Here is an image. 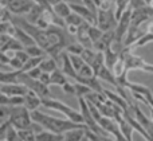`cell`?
Listing matches in <instances>:
<instances>
[{"mask_svg":"<svg viewBox=\"0 0 153 141\" xmlns=\"http://www.w3.org/2000/svg\"><path fill=\"white\" fill-rule=\"evenodd\" d=\"M28 91L26 86L22 83H13V85H0V93L8 97H24Z\"/></svg>","mask_w":153,"mask_h":141,"instance_id":"30bf717a","label":"cell"},{"mask_svg":"<svg viewBox=\"0 0 153 141\" xmlns=\"http://www.w3.org/2000/svg\"><path fill=\"white\" fill-rule=\"evenodd\" d=\"M62 89H63V91L66 94H71V96H75V89H74V83L71 82H67L65 83L63 86H62Z\"/></svg>","mask_w":153,"mask_h":141,"instance_id":"bcb514c9","label":"cell"},{"mask_svg":"<svg viewBox=\"0 0 153 141\" xmlns=\"http://www.w3.org/2000/svg\"><path fill=\"white\" fill-rule=\"evenodd\" d=\"M27 75H28L30 78H32V79H39L40 78V75H42V71H40V69L39 67H35V69H32V70H30L28 73H26Z\"/></svg>","mask_w":153,"mask_h":141,"instance_id":"ee69618b","label":"cell"},{"mask_svg":"<svg viewBox=\"0 0 153 141\" xmlns=\"http://www.w3.org/2000/svg\"><path fill=\"white\" fill-rule=\"evenodd\" d=\"M65 1V0H47V3L51 5V7H55L56 4H59V3Z\"/></svg>","mask_w":153,"mask_h":141,"instance_id":"11a10c76","label":"cell"},{"mask_svg":"<svg viewBox=\"0 0 153 141\" xmlns=\"http://www.w3.org/2000/svg\"><path fill=\"white\" fill-rule=\"evenodd\" d=\"M10 39H11V36H8V35H0V50L4 47V45H5V43H7Z\"/></svg>","mask_w":153,"mask_h":141,"instance_id":"816d5d0a","label":"cell"},{"mask_svg":"<svg viewBox=\"0 0 153 141\" xmlns=\"http://www.w3.org/2000/svg\"><path fill=\"white\" fill-rule=\"evenodd\" d=\"M129 4H130V0H114V7H116L114 15H116L117 22H118V19L124 13V11H126L129 8Z\"/></svg>","mask_w":153,"mask_h":141,"instance_id":"484cf974","label":"cell"},{"mask_svg":"<svg viewBox=\"0 0 153 141\" xmlns=\"http://www.w3.org/2000/svg\"><path fill=\"white\" fill-rule=\"evenodd\" d=\"M85 137V129H73L63 134V141H82Z\"/></svg>","mask_w":153,"mask_h":141,"instance_id":"d4e9b609","label":"cell"},{"mask_svg":"<svg viewBox=\"0 0 153 141\" xmlns=\"http://www.w3.org/2000/svg\"><path fill=\"white\" fill-rule=\"evenodd\" d=\"M11 125L10 120H5L3 124H0V141L5 140V134H7V129Z\"/></svg>","mask_w":153,"mask_h":141,"instance_id":"60d3db41","label":"cell"},{"mask_svg":"<svg viewBox=\"0 0 153 141\" xmlns=\"http://www.w3.org/2000/svg\"><path fill=\"white\" fill-rule=\"evenodd\" d=\"M82 5H85V7L87 8V10H90L94 15H97V12H98V10H97V7L94 5V3L91 1V0H82Z\"/></svg>","mask_w":153,"mask_h":141,"instance_id":"f6af8a7d","label":"cell"},{"mask_svg":"<svg viewBox=\"0 0 153 141\" xmlns=\"http://www.w3.org/2000/svg\"><path fill=\"white\" fill-rule=\"evenodd\" d=\"M40 105H42V99H40L34 91H31V90L27 91V94L24 96V105H23L24 109H27L31 113V112L38 110V108H39Z\"/></svg>","mask_w":153,"mask_h":141,"instance_id":"4fadbf2b","label":"cell"},{"mask_svg":"<svg viewBox=\"0 0 153 141\" xmlns=\"http://www.w3.org/2000/svg\"><path fill=\"white\" fill-rule=\"evenodd\" d=\"M113 40H114V30L113 31H109V32H103L102 36L93 45V50H95L97 53L103 54L111 46Z\"/></svg>","mask_w":153,"mask_h":141,"instance_id":"8fae6325","label":"cell"},{"mask_svg":"<svg viewBox=\"0 0 153 141\" xmlns=\"http://www.w3.org/2000/svg\"><path fill=\"white\" fill-rule=\"evenodd\" d=\"M67 77L62 73V70L56 69L55 71H53L50 74V83L51 85H58V86H63L65 83H67Z\"/></svg>","mask_w":153,"mask_h":141,"instance_id":"44dd1931","label":"cell"},{"mask_svg":"<svg viewBox=\"0 0 153 141\" xmlns=\"http://www.w3.org/2000/svg\"><path fill=\"white\" fill-rule=\"evenodd\" d=\"M12 38H15V39L18 40L23 47H28V46L35 45L34 39H32V38L30 36L26 31H23L22 28H19V27H16V26H15V31H13V36Z\"/></svg>","mask_w":153,"mask_h":141,"instance_id":"9a60e30c","label":"cell"},{"mask_svg":"<svg viewBox=\"0 0 153 141\" xmlns=\"http://www.w3.org/2000/svg\"><path fill=\"white\" fill-rule=\"evenodd\" d=\"M19 141H36L35 140V133L31 131H18Z\"/></svg>","mask_w":153,"mask_h":141,"instance_id":"8d00e7d4","label":"cell"},{"mask_svg":"<svg viewBox=\"0 0 153 141\" xmlns=\"http://www.w3.org/2000/svg\"><path fill=\"white\" fill-rule=\"evenodd\" d=\"M61 59H62V63H63V66H62V73H63L66 77L75 81L78 75H76V71L74 70V67H73L71 62H70V56L66 51H63V53L61 54Z\"/></svg>","mask_w":153,"mask_h":141,"instance_id":"5bb4252c","label":"cell"},{"mask_svg":"<svg viewBox=\"0 0 153 141\" xmlns=\"http://www.w3.org/2000/svg\"><path fill=\"white\" fill-rule=\"evenodd\" d=\"M15 58H18L19 61H20L24 65L27 61H28V58H30V56L27 55V53H26V51H24V50H20V51H15Z\"/></svg>","mask_w":153,"mask_h":141,"instance_id":"7bdbcfd3","label":"cell"},{"mask_svg":"<svg viewBox=\"0 0 153 141\" xmlns=\"http://www.w3.org/2000/svg\"><path fill=\"white\" fill-rule=\"evenodd\" d=\"M153 18V7L151 5H144V7L132 10V16H130V27H140L143 23L151 20Z\"/></svg>","mask_w":153,"mask_h":141,"instance_id":"52a82bcc","label":"cell"},{"mask_svg":"<svg viewBox=\"0 0 153 141\" xmlns=\"http://www.w3.org/2000/svg\"><path fill=\"white\" fill-rule=\"evenodd\" d=\"M85 137H86L89 141H103L102 137L95 134V133H93V132H90L89 129H85Z\"/></svg>","mask_w":153,"mask_h":141,"instance_id":"b9f144b4","label":"cell"},{"mask_svg":"<svg viewBox=\"0 0 153 141\" xmlns=\"http://www.w3.org/2000/svg\"><path fill=\"white\" fill-rule=\"evenodd\" d=\"M95 26L102 32L113 31L117 27V19L113 10L109 11H98L97 12V23Z\"/></svg>","mask_w":153,"mask_h":141,"instance_id":"8992f818","label":"cell"},{"mask_svg":"<svg viewBox=\"0 0 153 141\" xmlns=\"http://www.w3.org/2000/svg\"><path fill=\"white\" fill-rule=\"evenodd\" d=\"M145 34H153V22H149L148 26H146Z\"/></svg>","mask_w":153,"mask_h":141,"instance_id":"db71d44e","label":"cell"},{"mask_svg":"<svg viewBox=\"0 0 153 141\" xmlns=\"http://www.w3.org/2000/svg\"><path fill=\"white\" fill-rule=\"evenodd\" d=\"M53 10H54V12H55V15L59 16L61 19H63V20L71 13L69 3H66V1H62V3H59V4H56L55 7H53Z\"/></svg>","mask_w":153,"mask_h":141,"instance_id":"603a6c76","label":"cell"},{"mask_svg":"<svg viewBox=\"0 0 153 141\" xmlns=\"http://www.w3.org/2000/svg\"><path fill=\"white\" fill-rule=\"evenodd\" d=\"M18 82L22 83L23 86H26L28 90L34 91L35 94H36L38 97H39L40 99H45V98H53L51 97V91H50V88L46 85H43L42 82H39V81L36 79H32V78H30L28 75L26 74V73H22L19 74V78H18Z\"/></svg>","mask_w":153,"mask_h":141,"instance_id":"277c9868","label":"cell"},{"mask_svg":"<svg viewBox=\"0 0 153 141\" xmlns=\"http://www.w3.org/2000/svg\"><path fill=\"white\" fill-rule=\"evenodd\" d=\"M144 34H145V31H143L140 27H138V28L137 27H129V30H128L126 35H125V38H124V47L132 50L134 43L137 42Z\"/></svg>","mask_w":153,"mask_h":141,"instance_id":"7c38bea8","label":"cell"},{"mask_svg":"<svg viewBox=\"0 0 153 141\" xmlns=\"http://www.w3.org/2000/svg\"><path fill=\"white\" fill-rule=\"evenodd\" d=\"M144 1H145V4H146V5H151V3L153 1V0H144Z\"/></svg>","mask_w":153,"mask_h":141,"instance_id":"6f0895ef","label":"cell"},{"mask_svg":"<svg viewBox=\"0 0 153 141\" xmlns=\"http://www.w3.org/2000/svg\"><path fill=\"white\" fill-rule=\"evenodd\" d=\"M10 116H11V109L8 106H0V118H10Z\"/></svg>","mask_w":153,"mask_h":141,"instance_id":"7dc6e473","label":"cell"},{"mask_svg":"<svg viewBox=\"0 0 153 141\" xmlns=\"http://www.w3.org/2000/svg\"><path fill=\"white\" fill-rule=\"evenodd\" d=\"M83 50L85 48L82 47L78 42L76 43H69V45L66 46V48H65V51H66L69 55H79V56H81V54H82Z\"/></svg>","mask_w":153,"mask_h":141,"instance_id":"1f68e13d","label":"cell"},{"mask_svg":"<svg viewBox=\"0 0 153 141\" xmlns=\"http://www.w3.org/2000/svg\"><path fill=\"white\" fill-rule=\"evenodd\" d=\"M30 116H31V120L34 122L39 124L45 131H48L55 134H65L66 132L73 131V129H87L86 125H83V124H75L70 120L56 118L53 117V116L46 114V113L39 112V110L31 112Z\"/></svg>","mask_w":153,"mask_h":141,"instance_id":"6da1fadb","label":"cell"},{"mask_svg":"<svg viewBox=\"0 0 153 141\" xmlns=\"http://www.w3.org/2000/svg\"><path fill=\"white\" fill-rule=\"evenodd\" d=\"M74 89H75V97H76V98H85L86 96H89V94L93 93V91L90 90L87 86L82 85V83L74 82Z\"/></svg>","mask_w":153,"mask_h":141,"instance_id":"f546056e","label":"cell"},{"mask_svg":"<svg viewBox=\"0 0 153 141\" xmlns=\"http://www.w3.org/2000/svg\"><path fill=\"white\" fill-rule=\"evenodd\" d=\"M39 69H40V71H42V73L51 74L53 71H55V70L58 69V65H56V61H54L53 58H50V56L46 55L45 58H43V61L40 62Z\"/></svg>","mask_w":153,"mask_h":141,"instance_id":"d6986e66","label":"cell"},{"mask_svg":"<svg viewBox=\"0 0 153 141\" xmlns=\"http://www.w3.org/2000/svg\"><path fill=\"white\" fill-rule=\"evenodd\" d=\"M103 94L106 96V98H108L109 101L113 102V104H114V105H117L118 108H121V109L124 110V112H125V110H128V109H130V106L128 105V102L125 101L124 98H121V97H120L118 94L113 93L111 90H105V89H103Z\"/></svg>","mask_w":153,"mask_h":141,"instance_id":"2e32d148","label":"cell"},{"mask_svg":"<svg viewBox=\"0 0 153 141\" xmlns=\"http://www.w3.org/2000/svg\"><path fill=\"white\" fill-rule=\"evenodd\" d=\"M24 105V97H10L11 108H20Z\"/></svg>","mask_w":153,"mask_h":141,"instance_id":"ab89813d","label":"cell"},{"mask_svg":"<svg viewBox=\"0 0 153 141\" xmlns=\"http://www.w3.org/2000/svg\"><path fill=\"white\" fill-rule=\"evenodd\" d=\"M120 59V55L117 53H114V51H111L110 48H108V50L103 53V62H105V66L108 67L109 70L113 69V66L116 65V62Z\"/></svg>","mask_w":153,"mask_h":141,"instance_id":"7402d4cb","label":"cell"},{"mask_svg":"<svg viewBox=\"0 0 153 141\" xmlns=\"http://www.w3.org/2000/svg\"><path fill=\"white\" fill-rule=\"evenodd\" d=\"M42 13H43V10L39 7V5H36V4H34V7L30 10V12L26 15V20L28 22V23H31V24H34L35 26V23L38 22V19L42 16Z\"/></svg>","mask_w":153,"mask_h":141,"instance_id":"cb8c5ba5","label":"cell"},{"mask_svg":"<svg viewBox=\"0 0 153 141\" xmlns=\"http://www.w3.org/2000/svg\"><path fill=\"white\" fill-rule=\"evenodd\" d=\"M24 51L27 53V55L30 58H38V56H46L45 51L39 47L38 45H32V46H28V47H24Z\"/></svg>","mask_w":153,"mask_h":141,"instance_id":"f1b7e54d","label":"cell"},{"mask_svg":"<svg viewBox=\"0 0 153 141\" xmlns=\"http://www.w3.org/2000/svg\"><path fill=\"white\" fill-rule=\"evenodd\" d=\"M10 122L16 131H31L32 126V120L30 112L24 109L23 106L20 108H12L11 109V116H10Z\"/></svg>","mask_w":153,"mask_h":141,"instance_id":"3957f363","label":"cell"},{"mask_svg":"<svg viewBox=\"0 0 153 141\" xmlns=\"http://www.w3.org/2000/svg\"><path fill=\"white\" fill-rule=\"evenodd\" d=\"M152 42H153V34H144L143 36L134 43V46L132 47V50L133 48H138V47H143V46H146Z\"/></svg>","mask_w":153,"mask_h":141,"instance_id":"e575fe53","label":"cell"},{"mask_svg":"<svg viewBox=\"0 0 153 141\" xmlns=\"http://www.w3.org/2000/svg\"><path fill=\"white\" fill-rule=\"evenodd\" d=\"M113 1H114V0H113Z\"/></svg>","mask_w":153,"mask_h":141,"instance_id":"91938a15","label":"cell"},{"mask_svg":"<svg viewBox=\"0 0 153 141\" xmlns=\"http://www.w3.org/2000/svg\"><path fill=\"white\" fill-rule=\"evenodd\" d=\"M5 141H19V134L18 131L13 128L12 125L8 126L7 129V134H5Z\"/></svg>","mask_w":153,"mask_h":141,"instance_id":"74e56055","label":"cell"},{"mask_svg":"<svg viewBox=\"0 0 153 141\" xmlns=\"http://www.w3.org/2000/svg\"><path fill=\"white\" fill-rule=\"evenodd\" d=\"M69 5H70V10H71V12L76 13L78 16H81V18L83 19L85 22H87L89 24H91V26H95V23H97V15H94V13H93L90 10H87L85 5L75 4V3H70Z\"/></svg>","mask_w":153,"mask_h":141,"instance_id":"9c48e42d","label":"cell"},{"mask_svg":"<svg viewBox=\"0 0 153 141\" xmlns=\"http://www.w3.org/2000/svg\"><path fill=\"white\" fill-rule=\"evenodd\" d=\"M10 61L11 59L7 56V54L0 53V65H1V66H10Z\"/></svg>","mask_w":153,"mask_h":141,"instance_id":"681fc988","label":"cell"},{"mask_svg":"<svg viewBox=\"0 0 153 141\" xmlns=\"http://www.w3.org/2000/svg\"><path fill=\"white\" fill-rule=\"evenodd\" d=\"M20 71H0V85H13L19 83L18 78Z\"/></svg>","mask_w":153,"mask_h":141,"instance_id":"ac0fdd59","label":"cell"},{"mask_svg":"<svg viewBox=\"0 0 153 141\" xmlns=\"http://www.w3.org/2000/svg\"><path fill=\"white\" fill-rule=\"evenodd\" d=\"M65 28L67 30V32L70 35H76V31H78V27H75V26H66Z\"/></svg>","mask_w":153,"mask_h":141,"instance_id":"f5cc1de1","label":"cell"},{"mask_svg":"<svg viewBox=\"0 0 153 141\" xmlns=\"http://www.w3.org/2000/svg\"><path fill=\"white\" fill-rule=\"evenodd\" d=\"M35 3L32 0H3L1 5L5 7L12 15L20 16V15H27L30 12Z\"/></svg>","mask_w":153,"mask_h":141,"instance_id":"5b68a950","label":"cell"},{"mask_svg":"<svg viewBox=\"0 0 153 141\" xmlns=\"http://www.w3.org/2000/svg\"><path fill=\"white\" fill-rule=\"evenodd\" d=\"M0 106H10V97L0 93Z\"/></svg>","mask_w":153,"mask_h":141,"instance_id":"f907efd6","label":"cell"},{"mask_svg":"<svg viewBox=\"0 0 153 141\" xmlns=\"http://www.w3.org/2000/svg\"><path fill=\"white\" fill-rule=\"evenodd\" d=\"M3 141H5V140H3Z\"/></svg>","mask_w":153,"mask_h":141,"instance_id":"680465c9","label":"cell"},{"mask_svg":"<svg viewBox=\"0 0 153 141\" xmlns=\"http://www.w3.org/2000/svg\"><path fill=\"white\" fill-rule=\"evenodd\" d=\"M146 73H153V65L148 63V67H146Z\"/></svg>","mask_w":153,"mask_h":141,"instance_id":"9f6ffc18","label":"cell"},{"mask_svg":"<svg viewBox=\"0 0 153 141\" xmlns=\"http://www.w3.org/2000/svg\"><path fill=\"white\" fill-rule=\"evenodd\" d=\"M102 34L103 32L101 31L97 26H90L89 30H87V35H89V38H90V40H91L93 45H94V43L97 42L101 36H102Z\"/></svg>","mask_w":153,"mask_h":141,"instance_id":"836d02e7","label":"cell"},{"mask_svg":"<svg viewBox=\"0 0 153 141\" xmlns=\"http://www.w3.org/2000/svg\"><path fill=\"white\" fill-rule=\"evenodd\" d=\"M39 82H42L43 85H46V86H50L51 83H50V74H47V73H42V75H40V78L39 79Z\"/></svg>","mask_w":153,"mask_h":141,"instance_id":"c3c4849f","label":"cell"},{"mask_svg":"<svg viewBox=\"0 0 153 141\" xmlns=\"http://www.w3.org/2000/svg\"><path fill=\"white\" fill-rule=\"evenodd\" d=\"M97 78H98V79L105 81V82L111 83V85H113L116 89H118V88H120L118 83H117V81H116V78H114V75H113V73H111V70H109L108 67L105 66V65H103V66L101 67V70L98 71Z\"/></svg>","mask_w":153,"mask_h":141,"instance_id":"e0dca14e","label":"cell"},{"mask_svg":"<svg viewBox=\"0 0 153 141\" xmlns=\"http://www.w3.org/2000/svg\"><path fill=\"white\" fill-rule=\"evenodd\" d=\"M36 141H63V134H55L48 131H42L40 133L35 134Z\"/></svg>","mask_w":153,"mask_h":141,"instance_id":"ffe728a7","label":"cell"},{"mask_svg":"<svg viewBox=\"0 0 153 141\" xmlns=\"http://www.w3.org/2000/svg\"><path fill=\"white\" fill-rule=\"evenodd\" d=\"M43 58L45 56H38V58H28V61L26 62V63L23 65V67H22L20 71L22 73H28L30 70L35 69V67H39L40 62L43 61Z\"/></svg>","mask_w":153,"mask_h":141,"instance_id":"83f0119b","label":"cell"},{"mask_svg":"<svg viewBox=\"0 0 153 141\" xmlns=\"http://www.w3.org/2000/svg\"><path fill=\"white\" fill-rule=\"evenodd\" d=\"M130 16H132V8L129 7L126 11H124V13L117 22V27L114 28V40L124 43V38L130 27Z\"/></svg>","mask_w":153,"mask_h":141,"instance_id":"ba28073f","label":"cell"},{"mask_svg":"<svg viewBox=\"0 0 153 141\" xmlns=\"http://www.w3.org/2000/svg\"><path fill=\"white\" fill-rule=\"evenodd\" d=\"M69 56H70V62H71L74 70H75V71H79V69H81V67L85 65V62L82 61V58L79 55H69Z\"/></svg>","mask_w":153,"mask_h":141,"instance_id":"f35d334b","label":"cell"},{"mask_svg":"<svg viewBox=\"0 0 153 141\" xmlns=\"http://www.w3.org/2000/svg\"><path fill=\"white\" fill-rule=\"evenodd\" d=\"M20 50H24V47L15 39V38H11V39L4 45V47L0 50V53H7V51H20Z\"/></svg>","mask_w":153,"mask_h":141,"instance_id":"4316f807","label":"cell"},{"mask_svg":"<svg viewBox=\"0 0 153 141\" xmlns=\"http://www.w3.org/2000/svg\"><path fill=\"white\" fill-rule=\"evenodd\" d=\"M76 75H78L79 78H91V77H94V73H93L91 67H90L89 65L85 63L83 66L79 69V71H76Z\"/></svg>","mask_w":153,"mask_h":141,"instance_id":"d590c367","label":"cell"},{"mask_svg":"<svg viewBox=\"0 0 153 141\" xmlns=\"http://www.w3.org/2000/svg\"><path fill=\"white\" fill-rule=\"evenodd\" d=\"M42 105L45 108H47V109L55 110V112H59V113H62V114H65L66 116V120H70L75 124H83V118H82L81 113H79L78 110L70 108L69 105H66L65 102L58 101V99H55V98H45V99H42Z\"/></svg>","mask_w":153,"mask_h":141,"instance_id":"7a4b0ae2","label":"cell"},{"mask_svg":"<svg viewBox=\"0 0 153 141\" xmlns=\"http://www.w3.org/2000/svg\"><path fill=\"white\" fill-rule=\"evenodd\" d=\"M83 19L81 18V16H78L76 13L71 12L69 16H67L66 19H65V24L66 26H75V27H79L82 23H83Z\"/></svg>","mask_w":153,"mask_h":141,"instance_id":"d6a6232c","label":"cell"},{"mask_svg":"<svg viewBox=\"0 0 153 141\" xmlns=\"http://www.w3.org/2000/svg\"><path fill=\"white\" fill-rule=\"evenodd\" d=\"M95 56H97V51L93 50V48L91 50H86V48H85V50L82 51V54H81L82 61H83L86 65H89V66H91V63L94 62Z\"/></svg>","mask_w":153,"mask_h":141,"instance_id":"4dcf8cb0","label":"cell"}]
</instances>
